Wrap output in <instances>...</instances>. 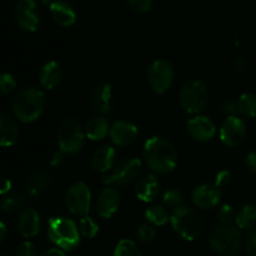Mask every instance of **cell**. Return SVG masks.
Returning a JSON list of instances; mask_svg holds the SVG:
<instances>
[{"label": "cell", "mask_w": 256, "mask_h": 256, "mask_svg": "<svg viewBox=\"0 0 256 256\" xmlns=\"http://www.w3.org/2000/svg\"><path fill=\"white\" fill-rule=\"evenodd\" d=\"M236 219V214H235V210L232 205H222L218 210V220L220 222V224L222 225H230L232 224V222H235Z\"/></svg>", "instance_id": "34"}, {"label": "cell", "mask_w": 256, "mask_h": 256, "mask_svg": "<svg viewBox=\"0 0 256 256\" xmlns=\"http://www.w3.org/2000/svg\"><path fill=\"white\" fill-rule=\"evenodd\" d=\"M175 72L172 64L166 59H158L148 69V82L150 88L158 94H164L174 82Z\"/></svg>", "instance_id": "9"}, {"label": "cell", "mask_w": 256, "mask_h": 256, "mask_svg": "<svg viewBox=\"0 0 256 256\" xmlns=\"http://www.w3.org/2000/svg\"><path fill=\"white\" fill-rule=\"evenodd\" d=\"M6 225L4 224V222H0V240H5V238H6Z\"/></svg>", "instance_id": "46"}, {"label": "cell", "mask_w": 256, "mask_h": 256, "mask_svg": "<svg viewBox=\"0 0 256 256\" xmlns=\"http://www.w3.org/2000/svg\"><path fill=\"white\" fill-rule=\"evenodd\" d=\"M180 105L189 114H198L206 108L209 102V90L202 80H190L182 85L179 92Z\"/></svg>", "instance_id": "6"}, {"label": "cell", "mask_w": 256, "mask_h": 256, "mask_svg": "<svg viewBox=\"0 0 256 256\" xmlns=\"http://www.w3.org/2000/svg\"><path fill=\"white\" fill-rule=\"evenodd\" d=\"M239 112L244 116L255 118L256 116V95L252 92H245L238 100Z\"/></svg>", "instance_id": "28"}, {"label": "cell", "mask_w": 256, "mask_h": 256, "mask_svg": "<svg viewBox=\"0 0 256 256\" xmlns=\"http://www.w3.org/2000/svg\"><path fill=\"white\" fill-rule=\"evenodd\" d=\"M2 256H9V255H6V254H2Z\"/></svg>", "instance_id": "47"}, {"label": "cell", "mask_w": 256, "mask_h": 256, "mask_svg": "<svg viewBox=\"0 0 256 256\" xmlns=\"http://www.w3.org/2000/svg\"><path fill=\"white\" fill-rule=\"evenodd\" d=\"M79 230L80 234L85 238H94L96 236V234L99 232V226H98L96 222H94V219L88 215L82 216L79 222Z\"/></svg>", "instance_id": "33"}, {"label": "cell", "mask_w": 256, "mask_h": 256, "mask_svg": "<svg viewBox=\"0 0 256 256\" xmlns=\"http://www.w3.org/2000/svg\"><path fill=\"white\" fill-rule=\"evenodd\" d=\"M159 182L155 175L149 174L138 180L135 185V194L142 202H152L159 195Z\"/></svg>", "instance_id": "21"}, {"label": "cell", "mask_w": 256, "mask_h": 256, "mask_svg": "<svg viewBox=\"0 0 256 256\" xmlns=\"http://www.w3.org/2000/svg\"><path fill=\"white\" fill-rule=\"evenodd\" d=\"M144 159L155 174L168 175L178 165V152L169 140L152 136L144 145Z\"/></svg>", "instance_id": "1"}, {"label": "cell", "mask_w": 256, "mask_h": 256, "mask_svg": "<svg viewBox=\"0 0 256 256\" xmlns=\"http://www.w3.org/2000/svg\"><path fill=\"white\" fill-rule=\"evenodd\" d=\"M80 230L72 220L65 216H54L48 224V236L56 246L72 250L80 242Z\"/></svg>", "instance_id": "4"}, {"label": "cell", "mask_w": 256, "mask_h": 256, "mask_svg": "<svg viewBox=\"0 0 256 256\" xmlns=\"http://www.w3.org/2000/svg\"><path fill=\"white\" fill-rule=\"evenodd\" d=\"M222 112H226L228 115H234L235 112H239L238 102H234V100H228V102H224V105H222Z\"/></svg>", "instance_id": "41"}, {"label": "cell", "mask_w": 256, "mask_h": 256, "mask_svg": "<svg viewBox=\"0 0 256 256\" xmlns=\"http://www.w3.org/2000/svg\"><path fill=\"white\" fill-rule=\"evenodd\" d=\"M110 139L118 146H129L139 135L136 125L126 120H118L110 126Z\"/></svg>", "instance_id": "15"}, {"label": "cell", "mask_w": 256, "mask_h": 256, "mask_svg": "<svg viewBox=\"0 0 256 256\" xmlns=\"http://www.w3.org/2000/svg\"><path fill=\"white\" fill-rule=\"evenodd\" d=\"M192 199L196 208L204 210L212 209L222 200V192L215 184H202L195 188Z\"/></svg>", "instance_id": "13"}, {"label": "cell", "mask_w": 256, "mask_h": 256, "mask_svg": "<svg viewBox=\"0 0 256 256\" xmlns=\"http://www.w3.org/2000/svg\"><path fill=\"white\" fill-rule=\"evenodd\" d=\"M85 136V132L76 120L66 119L58 130V146L66 155H75L84 146Z\"/></svg>", "instance_id": "7"}, {"label": "cell", "mask_w": 256, "mask_h": 256, "mask_svg": "<svg viewBox=\"0 0 256 256\" xmlns=\"http://www.w3.org/2000/svg\"><path fill=\"white\" fill-rule=\"evenodd\" d=\"M25 204V195L22 192H14L5 195L2 202V208L5 212H12L22 209Z\"/></svg>", "instance_id": "29"}, {"label": "cell", "mask_w": 256, "mask_h": 256, "mask_svg": "<svg viewBox=\"0 0 256 256\" xmlns=\"http://www.w3.org/2000/svg\"><path fill=\"white\" fill-rule=\"evenodd\" d=\"M65 205L72 214L85 216L92 205V192L88 185L82 182L72 184L65 194Z\"/></svg>", "instance_id": "10"}, {"label": "cell", "mask_w": 256, "mask_h": 256, "mask_svg": "<svg viewBox=\"0 0 256 256\" xmlns=\"http://www.w3.org/2000/svg\"><path fill=\"white\" fill-rule=\"evenodd\" d=\"M182 202H184V196H182V192L180 190L169 189L162 195V202H164V205L172 210L182 206Z\"/></svg>", "instance_id": "31"}, {"label": "cell", "mask_w": 256, "mask_h": 256, "mask_svg": "<svg viewBox=\"0 0 256 256\" xmlns=\"http://www.w3.org/2000/svg\"><path fill=\"white\" fill-rule=\"evenodd\" d=\"M220 140L224 145L234 148L244 140L246 135L245 122L236 115H228L226 119L222 122L220 128Z\"/></svg>", "instance_id": "12"}, {"label": "cell", "mask_w": 256, "mask_h": 256, "mask_svg": "<svg viewBox=\"0 0 256 256\" xmlns=\"http://www.w3.org/2000/svg\"><path fill=\"white\" fill-rule=\"evenodd\" d=\"M12 112L20 122H32L42 116L45 109V95L40 89L28 86L20 90L12 102Z\"/></svg>", "instance_id": "2"}, {"label": "cell", "mask_w": 256, "mask_h": 256, "mask_svg": "<svg viewBox=\"0 0 256 256\" xmlns=\"http://www.w3.org/2000/svg\"><path fill=\"white\" fill-rule=\"evenodd\" d=\"M114 256H142L136 244L129 239H122L115 248Z\"/></svg>", "instance_id": "30"}, {"label": "cell", "mask_w": 256, "mask_h": 256, "mask_svg": "<svg viewBox=\"0 0 256 256\" xmlns=\"http://www.w3.org/2000/svg\"><path fill=\"white\" fill-rule=\"evenodd\" d=\"M40 215L35 209H25L22 210L18 222V228H19L20 234L24 238H34L39 234L40 232Z\"/></svg>", "instance_id": "20"}, {"label": "cell", "mask_w": 256, "mask_h": 256, "mask_svg": "<svg viewBox=\"0 0 256 256\" xmlns=\"http://www.w3.org/2000/svg\"><path fill=\"white\" fill-rule=\"evenodd\" d=\"M19 129L15 120L10 115L2 112L0 115V145L2 148H10L18 142Z\"/></svg>", "instance_id": "23"}, {"label": "cell", "mask_w": 256, "mask_h": 256, "mask_svg": "<svg viewBox=\"0 0 256 256\" xmlns=\"http://www.w3.org/2000/svg\"><path fill=\"white\" fill-rule=\"evenodd\" d=\"M50 14L52 20L62 28H69L76 22V12L69 2L64 0H55L50 4Z\"/></svg>", "instance_id": "19"}, {"label": "cell", "mask_w": 256, "mask_h": 256, "mask_svg": "<svg viewBox=\"0 0 256 256\" xmlns=\"http://www.w3.org/2000/svg\"><path fill=\"white\" fill-rule=\"evenodd\" d=\"M115 162V150L109 145H102L98 148L92 158V166L95 172L106 174L108 172L114 168Z\"/></svg>", "instance_id": "22"}, {"label": "cell", "mask_w": 256, "mask_h": 256, "mask_svg": "<svg viewBox=\"0 0 256 256\" xmlns=\"http://www.w3.org/2000/svg\"><path fill=\"white\" fill-rule=\"evenodd\" d=\"M238 226L242 230H255L256 229V205H245L236 215L235 219Z\"/></svg>", "instance_id": "26"}, {"label": "cell", "mask_w": 256, "mask_h": 256, "mask_svg": "<svg viewBox=\"0 0 256 256\" xmlns=\"http://www.w3.org/2000/svg\"><path fill=\"white\" fill-rule=\"evenodd\" d=\"M40 256H65V254L60 249H49L42 252Z\"/></svg>", "instance_id": "44"}, {"label": "cell", "mask_w": 256, "mask_h": 256, "mask_svg": "<svg viewBox=\"0 0 256 256\" xmlns=\"http://www.w3.org/2000/svg\"><path fill=\"white\" fill-rule=\"evenodd\" d=\"M145 218H146L150 224L156 225V226H162L170 220V215L168 210L165 208L160 206V205H154V206H150L149 209H146Z\"/></svg>", "instance_id": "27"}, {"label": "cell", "mask_w": 256, "mask_h": 256, "mask_svg": "<svg viewBox=\"0 0 256 256\" xmlns=\"http://www.w3.org/2000/svg\"><path fill=\"white\" fill-rule=\"evenodd\" d=\"M186 130L190 136L199 142H208L215 136L216 126L208 116H195L186 122Z\"/></svg>", "instance_id": "14"}, {"label": "cell", "mask_w": 256, "mask_h": 256, "mask_svg": "<svg viewBox=\"0 0 256 256\" xmlns=\"http://www.w3.org/2000/svg\"><path fill=\"white\" fill-rule=\"evenodd\" d=\"M170 222H172L174 232L186 242H194L202 234V218L194 209L189 206L182 205L175 209L170 218Z\"/></svg>", "instance_id": "5"}, {"label": "cell", "mask_w": 256, "mask_h": 256, "mask_svg": "<svg viewBox=\"0 0 256 256\" xmlns=\"http://www.w3.org/2000/svg\"><path fill=\"white\" fill-rule=\"evenodd\" d=\"M62 78V72L56 62H49L42 68L40 72V84L48 90H52L60 84Z\"/></svg>", "instance_id": "24"}, {"label": "cell", "mask_w": 256, "mask_h": 256, "mask_svg": "<svg viewBox=\"0 0 256 256\" xmlns=\"http://www.w3.org/2000/svg\"><path fill=\"white\" fill-rule=\"evenodd\" d=\"M129 6L138 12H149L152 9V0H126Z\"/></svg>", "instance_id": "36"}, {"label": "cell", "mask_w": 256, "mask_h": 256, "mask_svg": "<svg viewBox=\"0 0 256 256\" xmlns=\"http://www.w3.org/2000/svg\"><path fill=\"white\" fill-rule=\"evenodd\" d=\"M142 162L138 158H128L118 162L110 172L104 174L102 182L105 185H128L135 182L142 174Z\"/></svg>", "instance_id": "8"}, {"label": "cell", "mask_w": 256, "mask_h": 256, "mask_svg": "<svg viewBox=\"0 0 256 256\" xmlns=\"http://www.w3.org/2000/svg\"><path fill=\"white\" fill-rule=\"evenodd\" d=\"M138 238L145 245L154 244L158 238V232L152 224H142L138 228Z\"/></svg>", "instance_id": "32"}, {"label": "cell", "mask_w": 256, "mask_h": 256, "mask_svg": "<svg viewBox=\"0 0 256 256\" xmlns=\"http://www.w3.org/2000/svg\"><path fill=\"white\" fill-rule=\"evenodd\" d=\"M15 19L24 32H34L39 29L40 16L34 0H19L15 9Z\"/></svg>", "instance_id": "11"}, {"label": "cell", "mask_w": 256, "mask_h": 256, "mask_svg": "<svg viewBox=\"0 0 256 256\" xmlns=\"http://www.w3.org/2000/svg\"><path fill=\"white\" fill-rule=\"evenodd\" d=\"M15 256H36V249L30 242H24L18 246Z\"/></svg>", "instance_id": "37"}, {"label": "cell", "mask_w": 256, "mask_h": 256, "mask_svg": "<svg viewBox=\"0 0 256 256\" xmlns=\"http://www.w3.org/2000/svg\"><path fill=\"white\" fill-rule=\"evenodd\" d=\"M109 132L110 126L106 118H92V120H89V122H86V126H85V135H86L88 139L92 140V142L102 140Z\"/></svg>", "instance_id": "25"}, {"label": "cell", "mask_w": 256, "mask_h": 256, "mask_svg": "<svg viewBox=\"0 0 256 256\" xmlns=\"http://www.w3.org/2000/svg\"><path fill=\"white\" fill-rule=\"evenodd\" d=\"M64 155H65V152H62V150H58V152H52V156H50V165H52V166H54V168H58V166H60V165L62 164V162H64Z\"/></svg>", "instance_id": "40"}, {"label": "cell", "mask_w": 256, "mask_h": 256, "mask_svg": "<svg viewBox=\"0 0 256 256\" xmlns=\"http://www.w3.org/2000/svg\"><path fill=\"white\" fill-rule=\"evenodd\" d=\"M90 102L95 112L99 114H108L112 112V86L108 82H100L92 89Z\"/></svg>", "instance_id": "16"}, {"label": "cell", "mask_w": 256, "mask_h": 256, "mask_svg": "<svg viewBox=\"0 0 256 256\" xmlns=\"http://www.w3.org/2000/svg\"><path fill=\"white\" fill-rule=\"evenodd\" d=\"M238 225H219L210 235V248L219 256H236L242 249V236Z\"/></svg>", "instance_id": "3"}, {"label": "cell", "mask_w": 256, "mask_h": 256, "mask_svg": "<svg viewBox=\"0 0 256 256\" xmlns=\"http://www.w3.org/2000/svg\"><path fill=\"white\" fill-rule=\"evenodd\" d=\"M245 250L249 256H256V229L252 230L245 240Z\"/></svg>", "instance_id": "39"}, {"label": "cell", "mask_w": 256, "mask_h": 256, "mask_svg": "<svg viewBox=\"0 0 256 256\" xmlns=\"http://www.w3.org/2000/svg\"><path fill=\"white\" fill-rule=\"evenodd\" d=\"M10 189H12V182H10V180L8 179H2V189H0V192H2V195H6L8 192H10Z\"/></svg>", "instance_id": "43"}, {"label": "cell", "mask_w": 256, "mask_h": 256, "mask_svg": "<svg viewBox=\"0 0 256 256\" xmlns=\"http://www.w3.org/2000/svg\"><path fill=\"white\" fill-rule=\"evenodd\" d=\"M244 65H245V60H244V58H238L236 60H235V64H234V68H235V70H238V72H239V70H242V68H244Z\"/></svg>", "instance_id": "45"}, {"label": "cell", "mask_w": 256, "mask_h": 256, "mask_svg": "<svg viewBox=\"0 0 256 256\" xmlns=\"http://www.w3.org/2000/svg\"><path fill=\"white\" fill-rule=\"evenodd\" d=\"M52 182V176L48 170L35 169L28 176L26 182H25V189L26 194L30 196H39L42 192H46Z\"/></svg>", "instance_id": "18"}, {"label": "cell", "mask_w": 256, "mask_h": 256, "mask_svg": "<svg viewBox=\"0 0 256 256\" xmlns=\"http://www.w3.org/2000/svg\"><path fill=\"white\" fill-rule=\"evenodd\" d=\"M246 165L252 172L256 174V152H252L246 156Z\"/></svg>", "instance_id": "42"}, {"label": "cell", "mask_w": 256, "mask_h": 256, "mask_svg": "<svg viewBox=\"0 0 256 256\" xmlns=\"http://www.w3.org/2000/svg\"><path fill=\"white\" fill-rule=\"evenodd\" d=\"M120 204V192L115 188H105L96 200V212L102 219H109L116 212Z\"/></svg>", "instance_id": "17"}, {"label": "cell", "mask_w": 256, "mask_h": 256, "mask_svg": "<svg viewBox=\"0 0 256 256\" xmlns=\"http://www.w3.org/2000/svg\"><path fill=\"white\" fill-rule=\"evenodd\" d=\"M232 182V172L229 170H222L216 174L215 178V185H218L219 188L228 186V185Z\"/></svg>", "instance_id": "38"}, {"label": "cell", "mask_w": 256, "mask_h": 256, "mask_svg": "<svg viewBox=\"0 0 256 256\" xmlns=\"http://www.w3.org/2000/svg\"><path fill=\"white\" fill-rule=\"evenodd\" d=\"M16 88V80L9 72H2L0 75V92L2 95H8L12 92Z\"/></svg>", "instance_id": "35"}]
</instances>
